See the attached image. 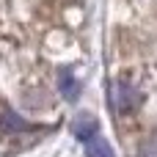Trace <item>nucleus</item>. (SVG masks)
I'll return each mask as SVG.
<instances>
[{
	"label": "nucleus",
	"mask_w": 157,
	"mask_h": 157,
	"mask_svg": "<svg viewBox=\"0 0 157 157\" xmlns=\"http://www.w3.org/2000/svg\"><path fill=\"white\" fill-rule=\"evenodd\" d=\"M97 119L94 116H88V113H80L77 119H75V124H72V132H75V138H80L83 144L88 141V138H94L97 135Z\"/></svg>",
	"instance_id": "nucleus-2"
},
{
	"label": "nucleus",
	"mask_w": 157,
	"mask_h": 157,
	"mask_svg": "<svg viewBox=\"0 0 157 157\" xmlns=\"http://www.w3.org/2000/svg\"><path fill=\"white\" fill-rule=\"evenodd\" d=\"M86 149H88V157H113V149L108 146L105 138H99V132L86 141Z\"/></svg>",
	"instance_id": "nucleus-4"
},
{
	"label": "nucleus",
	"mask_w": 157,
	"mask_h": 157,
	"mask_svg": "<svg viewBox=\"0 0 157 157\" xmlns=\"http://www.w3.org/2000/svg\"><path fill=\"white\" fill-rule=\"evenodd\" d=\"M141 157H157V138H155V141H149V144L141 149Z\"/></svg>",
	"instance_id": "nucleus-6"
},
{
	"label": "nucleus",
	"mask_w": 157,
	"mask_h": 157,
	"mask_svg": "<svg viewBox=\"0 0 157 157\" xmlns=\"http://www.w3.org/2000/svg\"><path fill=\"white\" fill-rule=\"evenodd\" d=\"M110 105H113L116 113H132V110L141 105V94H138L130 83L119 80V83L110 86Z\"/></svg>",
	"instance_id": "nucleus-1"
},
{
	"label": "nucleus",
	"mask_w": 157,
	"mask_h": 157,
	"mask_svg": "<svg viewBox=\"0 0 157 157\" xmlns=\"http://www.w3.org/2000/svg\"><path fill=\"white\" fill-rule=\"evenodd\" d=\"M3 130H8V132H14V130H30V124H25L17 113H6L3 116Z\"/></svg>",
	"instance_id": "nucleus-5"
},
{
	"label": "nucleus",
	"mask_w": 157,
	"mask_h": 157,
	"mask_svg": "<svg viewBox=\"0 0 157 157\" xmlns=\"http://www.w3.org/2000/svg\"><path fill=\"white\" fill-rule=\"evenodd\" d=\"M58 91H61L66 99H77V94H80V83L75 80V75L61 72V75H58Z\"/></svg>",
	"instance_id": "nucleus-3"
}]
</instances>
